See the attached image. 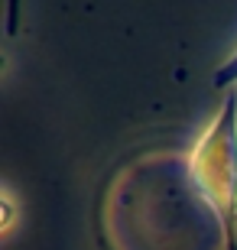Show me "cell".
I'll use <instances>...</instances> for the list:
<instances>
[{"label": "cell", "mask_w": 237, "mask_h": 250, "mask_svg": "<svg viewBox=\"0 0 237 250\" xmlns=\"http://www.w3.org/2000/svg\"><path fill=\"white\" fill-rule=\"evenodd\" d=\"M185 179L218 218L224 250H237V88L228 91L218 121L195 143Z\"/></svg>", "instance_id": "cell-1"}, {"label": "cell", "mask_w": 237, "mask_h": 250, "mask_svg": "<svg viewBox=\"0 0 237 250\" xmlns=\"http://www.w3.org/2000/svg\"><path fill=\"white\" fill-rule=\"evenodd\" d=\"M211 88H228V91H231V88H237V52L221 65L218 72L211 75Z\"/></svg>", "instance_id": "cell-2"}, {"label": "cell", "mask_w": 237, "mask_h": 250, "mask_svg": "<svg viewBox=\"0 0 237 250\" xmlns=\"http://www.w3.org/2000/svg\"><path fill=\"white\" fill-rule=\"evenodd\" d=\"M20 17H23V0H7V36L10 39L20 33Z\"/></svg>", "instance_id": "cell-3"}]
</instances>
